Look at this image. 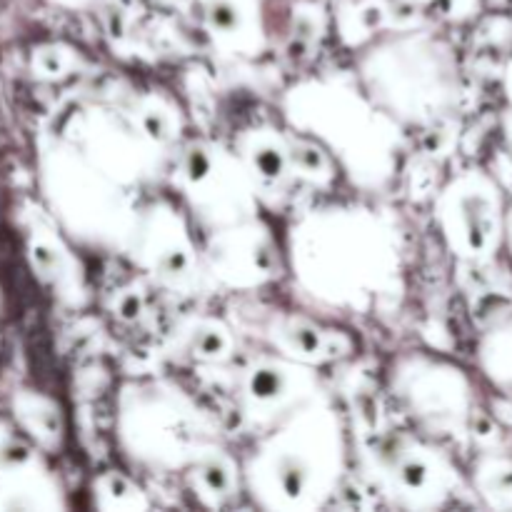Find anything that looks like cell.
<instances>
[{"label": "cell", "mask_w": 512, "mask_h": 512, "mask_svg": "<svg viewBox=\"0 0 512 512\" xmlns=\"http://www.w3.org/2000/svg\"><path fill=\"white\" fill-rule=\"evenodd\" d=\"M463 243L473 255H485L498 248L503 233V213L495 190L473 188L460 200Z\"/></svg>", "instance_id": "1"}, {"label": "cell", "mask_w": 512, "mask_h": 512, "mask_svg": "<svg viewBox=\"0 0 512 512\" xmlns=\"http://www.w3.org/2000/svg\"><path fill=\"white\" fill-rule=\"evenodd\" d=\"M485 488L495 505L512 510V458L490 465L488 475H485Z\"/></svg>", "instance_id": "2"}, {"label": "cell", "mask_w": 512, "mask_h": 512, "mask_svg": "<svg viewBox=\"0 0 512 512\" xmlns=\"http://www.w3.org/2000/svg\"><path fill=\"white\" fill-rule=\"evenodd\" d=\"M210 23L220 30H233L238 25V15H235L233 5L228 0H215L210 5Z\"/></svg>", "instance_id": "3"}, {"label": "cell", "mask_w": 512, "mask_h": 512, "mask_svg": "<svg viewBox=\"0 0 512 512\" xmlns=\"http://www.w3.org/2000/svg\"><path fill=\"white\" fill-rule=\"evenodd\" d=\"M495 353H503V358H500L503 360V373H500V380H503V385L512 395V323L503 330V335H500V343Z\"/></svg>", "instance_id": "4"}, {"label": "cell", "mask_w": 512, "mask_h": 512, "mask_svg": "<svg viewBox=\"0 0 512 512\" xmlns=\"http://www.w3.org/2000/svg\"><path fill=\"white\" fill-rule=\"evenodd\" d=\"M253 388H255V393L263 395V398H268V395L278 393L280 378L275 373H270V370H265V373H258V378H255Z\"/></svg>", "instance_id": "5"}, {"label": "cell", "mask_w": 512, "mask_h": 512, "mask_svg": "<svg viewBox=\"0 0 512 512\" xmlns=\"http://www.w3.org/2000/svg\"><path fill=\"white\" fill-rule=\"evenodd\" d=\"M403 478H405V483L413 485V488L415 485H423L425 478H428V468H425L423 463H415L413 460V463H408L403 468Z\"/></svg>", "instance_id": "6"}, {"label": "cell", "mask_w": 512, "mask_h": 512, "mask_svg": "<svg viewBox=\"0 0 512 512\" xmlns=\"http://www.w3.org/2000/svg\"><path fill=\"white\" fill-rule=\"evenodd\" d=\"M198 350L203 355H218L223 350V338L215 333H203L198 338Z\"/></svg>", "instance_id": "7"}, {"label": "cell", "mask_w": 512, "mask_h": 512, "mask_svg": "<svg viewBox=\"0 0 512 512\" xmlns=\"http://www.w3.org/2000/svg\"><path fill=\"white\" fill-rule=\"evenodd\" d=\"M258 165L263 168V173L268 175H278L280 173V155L275 150H263L258 155Z\"/></svg>", "instance_id": "8"}, {"label": "cell", "mask_w": 512, "mask_h": 512, "mask_svg": "<svg viewBox=\"0 0 512 512\" xmlns=\"http://www.w3.org/2000/svg\"><path fill=\"white\" fill-rule=\"evenodd\" d=\"M205 478H208V485L213 490H225V485H228V475H225V470L220 465H210Z\"/></svg>", "instance_id": "9"}, {"label": "cell", "mask_w": 512, "mask_h": 512, "mask_svg": "<svg viewBox=\"0 0 512 512\" xmlns=\"http://www.w3.org/2000/svg\"><path fill=\"white\" fill-rule=\"evenodd\" d=\"M205 170H208V160H205V155L203 153L190 155V175H193V178H203Z\"/></svg>", "instance_id": "10"}, {"label": "cell", "mask_w": 512, "mask_h": 512, "mask_svg": "<svg viewBox=\"0 0 512 512\" xmlns=\"http://www.w3.org/2000/svg\"><path fill=\"white\" fill-rule=\"evenodd\" d=\"M295 338H298V343L303 345L305 350L318 348V335H315L313 330H298V333H295Z\"/></svg>", "instance_id": "11"}, {"label": "cell", "mask_w": 512, "mask_h": 512, "mask_svg": "<svg viewBox=\"0 0 512 512\" xmlns=\"http://www.w3.org/2000/svg\"><path fill=\"white\" fill-rule=\"evenodd\" d=\"M298 160L305 165V168H318L320 165V155L315 150H300Z\"/></svg>", "instance_id": "12"}, {"label": "cell", "mask_w": 512, "mask_h": 512, "mask_svg": "<svg viewBox=\"0 0 512 512\" xmlns=\"http://www.w3.org/2000/svg\"><path fill=\"white\" fill-rule=\"evenodd\" d=\"M148 130L155 138H163V120L158 115H148Z\"/></svg>", "instance_id": "13"}, {"label": "cell", "mask_w": 512, "mask_h": 512, "mask_svg": "<svg viewBox=\"0 0 512 512\" xmlns=\"http://www.w3.org/2000/svg\"><path fill=\"white\" fill-rule=\"evenodd\" d=\"M138 310H140L138 298H128V300H125V305H123V315H125V318H133V315H138Z\"/></svg>", "instance_id": "14"}, {"label": "cell", "mask_w": 512, "mask_h": 512, "mask_svg": "<svg viewBox=\"0 0 512 512\" xmlns=\"http://www.w3.org/2000/svg\"><path fill=\"white\" fill-rule=\"evenodd\" d=\"M183 265H185V258L180 253H173L168 258V268L170 270H180V268H183Z\"/></svg>", "instance_id": "15"}, {"label": "cell", "mask_w": 512, "mask_h": 512, "mask_svg": "<svg viewBox=\"0 0 512 512\" xmlns=\"http://www.w3.org/2000/svg\"><path fill=\"white\" fill-rule=\"evenodd\" d=\"M508 98H510V105H512V63L508 68Z\"/></svg>", "instance_id": "16"}]
</instances>
